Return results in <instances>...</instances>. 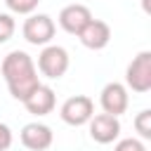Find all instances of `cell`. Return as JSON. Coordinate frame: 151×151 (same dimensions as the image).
I'll return each instance as SVG.
<instances>
[{
	"label": "cell",
	"instance_id": "1",
	"mask_svg": "<svg viewBox=\"0 0 151 151\" xmlns=\"http://www.w3.org/2000/svg\"><path fill=\"white\" fill-rule=\"evenodd\" d=\"M0 71H2V78H5V83H7L9 94H12L17 101H24V99L40 85V80H38V68H35L33 59H31L24 50L9 52V54L2 59Z\"/></svg>",
	"mask_w": 151,
	"mask_h": 151
},
{
	"label": "cell",
	"instance_id": "2",
	"mask_svg": "<svg viewBox=\"0 0 151 151\" xmlns=\"http://www.w3.org/2000/svg\"><path fill=\"white\" fill-rule=\"evenodd\" d=\"M125 85L137 92V94H144L151 90V52L144 50L139 52L130 64H127V71H125Z\"/></svg>",
	"mask_w": 151,
	"mask_h": 151
},
{
	"label": "cell",
	"instance_id": "3",
	"mask_svg": "<svg viewBox=\"0 0 151 151\" xmlns=\"http://www.w3.org/2000/svg\"><path fill=\"white\" fill-rule=\"evenodd\" d=\"M38 71L52 80L61 78L68 71V52L59 45H45L38 54Z\"/></svg>",
	"mask_w": 151,
	"mask_h": 151
},
{
	"label": "cell",
	"instance_id": "4",
	"mask_svg": "<svg viewBox=\"0 0 151 151\" xmlns=\"http://www.w3.org/2000/svg\"><path fill=\"white\" fill-rule=\"evenodd\" d=\"M59 116L66 125H73V127H80L85 125L92 116H94V101L87 97V94H76V97H68L61 109H59Z\"/></svg>",
	"mask_w": 151,
	"mask_h": 151
},
{
	"label": "cell",
	"instance_id": "5",
	"mask_svg": "<svg viewBox=\"0 0 151 151\" xmlns=\"http://www.w3.org/2000/svg\"><path fill=\"white\" fill-rule=\"evenodd\" d=\"M54 21H52V17H47V14H31L26 21H24V26H21V33H24V38H26V42H31V45H50V40L54 38Z\"/></svg>",
	"mask_w": 151,
	"mask_h": 151
},
{
	"label": "cell",
	"instance_id": "6",
	"mask_svg": "<svg viewBox=\"0 0 151 151\" xmlns=\"http://www.w3.org/2000/svg\"><path fill=\"white\" fill-rule=\"evenodd\" d=\"M87 125H90V137L97 144H111L120 134V120L118 116L111 113H97L87 120Z\"/></svg>",
	"mask_w": 151,
	"mask_h": 151
},
{
	"label": "cell",
	"instance_id": "7",
	"mask_svg": "<svg viewBox=\"0 0 151 151\" xmlns=\"http://www.w3.org/2000/svg\"><path fill=\"white\" fill-rule=\"evenodd\" d=\"M99 104H101L104 113H111V116L125 113V111H127V104H130L127 87H125L123 83H106V85L101 87Z\"/></svg>",
	"mask_w": 151,
	"mask_h": 151
},
{
	"label": "cell",
	"instance_id": "8",
	"mask_svg": "<svg viewBox=\"0 0 151 151\" xmlns=\"http://www.w3.org/2000/svg\"><path fill=\"white\" fill-rule=\"evenodd\" d=\"M19 139H21V144H24L26 149H31V151H45V149L52 146L54 132H52V127L45 125V123H28V125L21 127Z\"/></svg>",
	"mask_w": 151,
	"mask_h": 151
},
{
	"label": "cell",
	"instance_id": "9",
	"mask_svg": "<svg viewBox=\"0 0 151 151\" xmlns=\"http://www.w3.org/2000/svg\"><path fill=\"white\" fill-rule=\"evenodd\" d=\"M78 38L87 50H104L111 40V26L101 19H90L85 28L78 33Z\"/></svg>",
	"mask_w": 151,
	"mask_h": 151
},
{
	"label": "cell",
	"instance_id": "10",
	"mask_svg": "<svg viewBox=\"0 0 151 151\" xmlns=\"http://www.w3.org/2000/svg\"><path fill=\"white\" fill-rule=\"evenodd\" d=\"M90 19H92V12H90L85 5H78V2L66 5V7L59 12V26H61L66 33H71V35H78Z\"/></svg>",
	"mask_w": 151,
	"mask_h": 151
},
{
	"label": "cell",
	"instance_id": "11",
	"mask_svg": "<svg viewBox=\"0 0 151 151\" xmlns=\"http://www.w3.org/2000/svg\"><path fill=\"white\" fill-rule=\"evenodd\" d=\"M21 104H24L26 111L33 113V116H47V113L54 109L57 97H54V90H52V87H47V85H38V87H35Z\"/></svg>",
	"mask_w": 151,
	"mask_h": 151
},
{
	"label": "cell",
	"instance_id": "12",
	"mask_svg": "<svg viewBox=\"0 0 151 151\" xmlns=\"http://www.w3.org/2000/svg\"><path fill=\"white\" fill-rule=\"evenodd\" d=\"M134 130L139 132L142 139H151V111L144 109L134 116Z\"/></svg>",
	"mask_w": 151,
	"mask_h": 151
},
{
	"label": "cell",
	"instance_id": "13",
	"mask_svg": "<svg viewBox=\"0 0 151 151\" xmlns=\"http://www.w3.org/2000/svg\"><path fill=\"white\" fill-rule=\"evenodd\" d=\"M40 0H5L7 9L12 14H33Z\"/></svg>",
	"mask_w": 151,
	"mask_h": 151
},
{
	"label": "cell",
	"instance_id": "14",
	"mask_svg": "<svg viewBox=\"0 0 151 151\" xmlns=\"http://www.w3.org/2000/svg\"><path fill=\"white\" fill-rule=\"evenodd\" d=\"M14 31H17L14 17L7 14V12H0V42H7V40L14 35Z\"/></svg>",
	"mask_w": 151,
	"mask_h": 151
},
{
	"label": "cell",
	"instance_id": "15",
	"mask_svg": "<svg viewBox=\"0 0 151 151\" xmlns=\"http://www.w3.org/2000/svg\"><path fill=\"white\" fill-rule=\"evenodd\" d=\"M113 151H146V146H144L139 139L127 137V139H120V142L116 144V149H113Z\"/></svg>",
	"mask_w": 151,
	"mask_h": 151
},
{
	"label": "cell",
	"instance_id": "16",
	"mask_svg": "<svg viewBox=\"0 0 151 151\" xmlns=\"http://www.w3.org/2000/svg\"><path fill=\"white\" fill-rule=\"evenodd\" d=\"M9 146H12V130L5 123H0V151H7Z\"/></svg>",
	"mask_w": 151,
	"mask_h": 151
}]
</instances>
